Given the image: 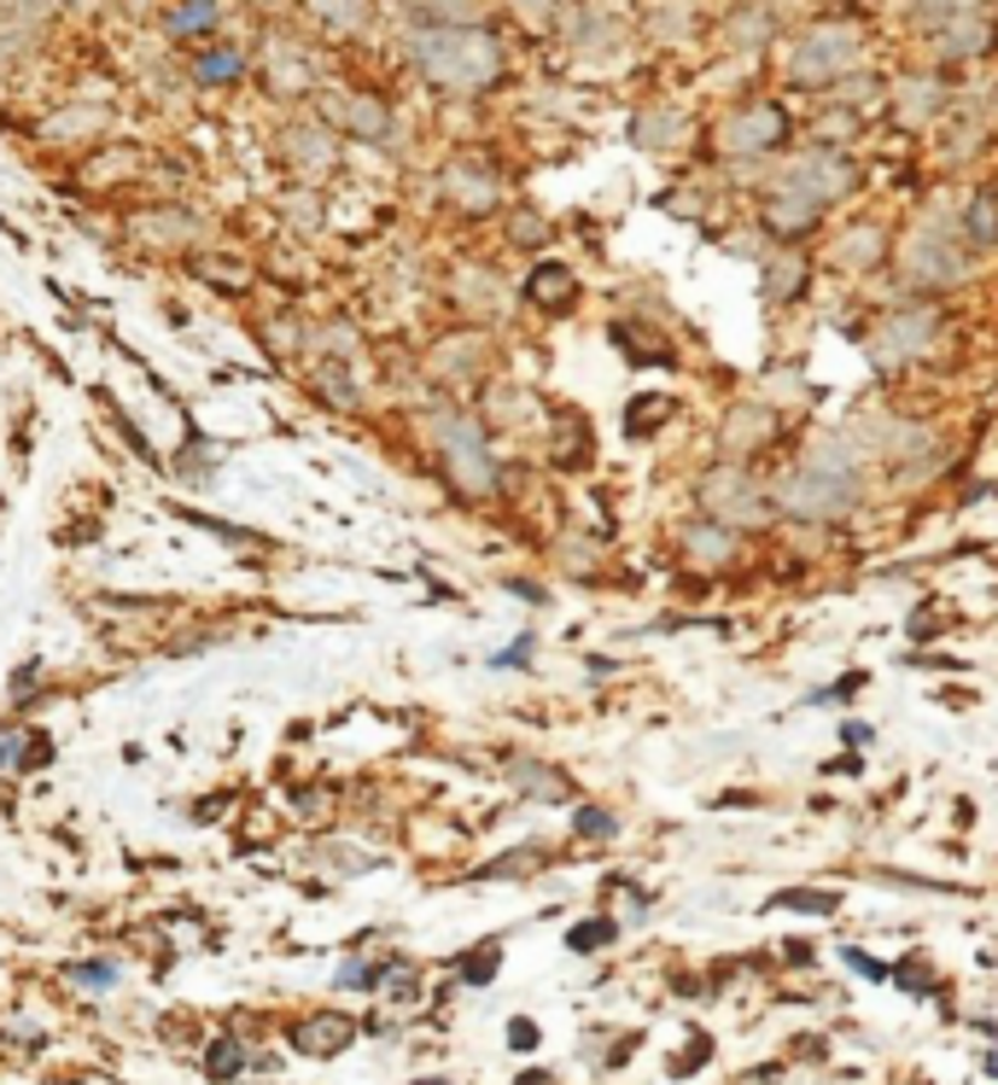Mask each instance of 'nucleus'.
I'll return each instance as SVG.
<instances>
[{
  "mask_svg": "<svg viewBox=\"0 0 998 1085\" xmlns=\"http://www.w3.org/2000/svg\"><path fill=\"white\" fill-rule=\"evenodd\" d=\"M859 497H864L859 456H852L847 444H835V438L811 444L806 456L771 485V502H777V514H788V520H835V514H847Z\"/></svg>",
  "mask_w": 998,
  "mask_h": 1085,
  "instance_id": "nucleus-1",
  "label": "nucleus"
},
{
  "mask_svg": "<svg viewBox=\"0 0 998 1085\" xmlns=\"http://www.w3.org/2000/svg\"><path fill=\"white\" fill-rule=\"evenodd\" d=\"M415 58L433 82H444V88H485V82L502 71V53H497L491 35L485 30H450V24L426 30L415 41Z\"/></svg>",
  "mask_w": 998,
  "mask_h": 1085,
  "instance_id": "nucleus-2",
  "label": "nucleus"
},
{
  "mask_svg": "<svg viewBox=\"0 0 998 1085\" xmlns=\"http://www.w3.org/2000/svg\"><path fill=\"white\" fill-rule=\"evenodd\" d=\"M438 456H444V474H450V485L461 490V497H497V479L502 467L491 456V444H485V426L467 421V415H444L438 421Z\"/></svg>",
  "mask_w": 998,
  "mask_h": 1085,
  "instance_id": "nucleus-3",
  "label": "nucleus"
},
{
  "mask_svg": "<svg viewBox=\"0 0 998 1085\" xmlns=\"http://www.w3.org/2000/svg\"><path fill=\"white\" fill-rule=\"evenodd\" d=\"M701 497V514L719 520V525H765L771 514H777V502H771V490L747 474V467H712V474L696 485Z\"/></svg>",
  "mask_w": 998,
  "mask_h": 1085,
  "instance_id": "nucleus-4",
  "label": "nucleus"
},
{
  "mask_svg": "<svg viewBox=\"0 0 998 1085\" xmlns=\"http://www.w3.org/2000/svg\"><path fill=\"white\" fill-rule=\"evenodd\" d=\"M852 58H859V35L852 30H811L800 41V53H794V76L800 82H835L852 71Z\"/></svg>",
  "mask_w": 998,
  "mask_h": 1085,
  "instance_id": "nucleus-5",
  "label": "nucleus"
},
{
  "mask_svg": "<svg viewBox=\"0 0 998 1085\" xmlns=\"http://www.w3.org/2000/svg\"><path fill=\"white\" fill-rule=\"evenodd\" d=\"M905 275H911L916 286H952V280H964L969 269H964V252H957L946 234L916 228V234L905 240Z\"/></svg>",
  "mask_w": 998,
  "mask_h": 1085,
  "instance_id": "nucleus-6",
  "label": "nucleus"
},
{
  "mask_svg": "<svg viewBox=\"0 0 998 1085\" xmlns=\"http://www.w3.org/2000/svg\"><path fill=\"white\" fill-rule=\"evenodd\" d=\"M934 327H941V316L934 310H893L882 321V333H875V362H911L928 351Z\"/></svg>",
  "mask_w": 998,
  "mask_h": 1085,
  "instance_id": "nucleus-7",
  "label": "nucleus"
},
{
  "mask_svg": "<svg viewBox=\"0 0 998 1085\" xmlns=\"http://www.w3.org/2000/svg\"><path fill=\"white\" fill-rule=\"evenodd\" d=\"M783 188L788 193H800V199H811V204H835L847 188H852V170L841 158H829V152H811V158H800L794 170L783 175Z\"/></svg>",
  "mask_w": 998,
  "mask_h": 1085,
  "instance_id": "nucleus-8",
  "label": "nucleus"
},
{
  "mask_svg": "<svg viewBox=\"0 0 998 1085\" xmlns=\"http://www.w3.org/2000/svg\"><path fill=\"white\" fill-rule=\"evenodd\" d=\"M771 438H777V415H771V403H736L719 426V449L724 456H753V449H765Z\"/></svg>",
  "mask_w": 998,
  "mask_h": 1085,
  "instance_id": "nucleus-9",
  "label": "nucleus"
},
{
  "mask_svg": "<svg viewBox=\"0 0 998 1085\" xmlns=\"http://www.w3.org/2000/svg\"><path fill=\"white\" fill-rule=\"evenodd\" d=\"M719 140H724V152L753 158V152H765V147H777V140H783V111L777 106H747L742 117L724 123Z\"/></svg>",
  "mask_w": 998,
  "mask_h": 1085,
  "instance_id": "nucleus-10",
  "label": "nucleus"
},
{
  "mask_svg": "<svg viewBox=\"0 0 998 1085\" xmlns=\"http://www.w3.org/2000/svg\"><path fill=\"white\" fill-rule=\"evenodd\" d=\"M351 1039H357L351 1015H310V1021H298V1028H293V1051L298 1056H339Z\"/></svg>",
  "mask_w": 998,
  "mask_h": 1085,
  "instance_id": "nucleus-11",
  "label": "nucleus"
},
{
  "mask_svg": "<svg viewBox=\"0 0 998 1085\" xmlns=\"http://www.w3.org/2000/svg\"><path fill=\"white\" fill-rule=\"evenodd\" d=\"M683 555H689V561H701V566H730V561L742 555L736 525H719V520H696V525H683Z\"/></svg>",
  "mask_w": 998,
  "mask_h": 1085,
  "instance_id": "nucleus-12",
  "label": "nucleus"
},
{
  "mask_svg": "<svg viewBox=\"0 0 998 1085\" xmlns=\"http://www.w3.org/2000/svg\"><path fill=\"white\" fill-rule=\"evenodd\" d=\"M525 298H532L538 310L561 316L566 304L578 298V275L566 269V263H538V269H532V280H525Z\"/></svg>",
  "mask_w": 998,
  "mask_h": 1085,
  "instance_id": "nucleus-13",
  "label": "nucleus"
},
{
  "mask_svg": "<svg viewBox=\"0 0 998 1085\" xmlns=\"http://www.w3.org/2000/svg\"><path fill=\"white\" fill-rule=\"evenodd\" d=\"M818 211H824V204H811V199H800V193L777 188V193L765 199V228L783 234V240H800L811 222H818Z\"/></svg>",
  "mask_w": 998,
  "mask_h": 1085,
  "instance_id": "nucleus-14",
  "label": "nucleus"
},
{
  "mask_svg": "<svg viewBox=\"0 0 998 1085\" xmlns=\"http://www.w3.org/2000/svg\"><path fill=\"white\" fill-rule=\"evenodd\" d=\"M614 344L625 351V362H643V368H671V362H678V357H671V344L660 333H648V327H637V321H619Z\"/></svg>",
  "mask_w": 998,
  "mask_h": 1085,
  "instance_id": "nucleus-15",
  "label": "nucleus"
},
{
  "mask_svg": "<svg viewBox=\"0 0 998 1085\" xmlns=\"http://www.w3.org/2000/svg\"><path fill=\"white\" fill-rule=\"evenodd\" d=\"M590 421L578 408H555V461L561 467H590Z\"/></svg>",
  "mask_w": 998,
  "mask_h": 1085,
  "instance_id": "nucleus-16",
  "label": "nucleus"
},
{
  "mask_svg": "<svg viewBox=\"0 0 998 1085\" xmlns=\"http://www.w3.org/2000/svg\"><path fill=\"white\" fill-rule=\"evenodd\" d=\"M514 788L532 794V800H549V806H555V800H573V783H566L555 765H532V759L514 765Z\"/></svg>",
  "mask_w": 998,
  "mask_h": 1085,
  "instance_id": "nucleus-17",
  "label": "nucleus"
},
{
  "mask_svg": "<svg viewBox=\"0 0 998 1085\" xmlns=\"http://www.w3.org/2000/svg\"><path fill=\"white\" fill-rule=\"evenodd\" d=\"M666 421H671V397L660 392H637L625 403V438H655Z\"/></svg>",
  "mask_w": 998,
  "mask_h": 1085,
  "instance_id": "nucleus-18",
  "label": "nucleus"
},
{
  "mask_svg": "<svg viewBox=\"0 0 998 1085\" xmlns=\"http://www.w3.org/2000/svg\"><path fill=\"white\" fill-rule=\"evenodd\" d=\"M800 286H806V263L800 257L765 263V298L771 304H794V298H800Z\"/></svg>",
  "mask_w": 998,
  "mask_h": 1085,
  "instance_id": "nucleus-19",
  "label": "nucleus"
},
{
  "mask_svg": "<svg viewBox=\"0 0 998 1085\" xmlns=\"http://www.w3.org/2000/svg\"><path fill=\"white\" fill-rule=\"evenodd\" d=\"M835 905H841V893H806V887H788V893H777L765 911H811V916H829Z\"/></svg>",
  "mask_w": 998,
  "mask_h": 1085,
  "instance_id": "nucleus-20",
  "label": "nucleus"
},
{
  "mask_svg": "<svg viewBox=\"0 0 998 1085\" xmlns=\"http://www.w3.org/2000/svg\"><path fill=\"white\" fill-rule=\"evenodd\" d=\"M969 234H975V245H992L998 240V199L992 193H975V204H969Z\"/></svg>",
  "mask_w": 998,
  "mask_h": 1085,
  "instance_id": "nucleus-21",
  "label": "nucleus"
},
{
  "mask_svg": "<svg viewBox=\"0 0 998 1085\" xmlns=\"http://www.w3.org/2000/svg\"><path fill=\"white\" fill-rule=\"evenodd\" d=\"M497 964H502V946L491 939V946H479V951H467V957H461V980L485 987V980H497Z\"/></svg>",
  "mask_w": 998,
  "mask_h": 1085,
  "instance_id": "nucleus-22",
  "label": "nucleus"
},
{
  "mask_svg": "<svg viewBox=\"0 0 998 1085\" xmlns=\"http://www.w3.org/2000/svg\"><path fill=\"white\" fill-rule=\"evenodd\" d=\"M614 934H619V923H607V916H602V923H578L573 934H566V946H573V951H602V946H614Z\"/></svg>",
  "mask_w": 998,
  "mask_h": 1085,
  "instance_id": "nucleus-23",
  "label": "nucleus"
},
{
  "mask_svg": "<svg viewBox=\"0 0 998 1085\" xmlns=\"http://www.w3.org/2000/svg\"><path fill=\"white\" fill-rule=\"evenodd\" d=\"M240 1068H246V1051H240L234 1039H216V1045H211V1062H205V1074H211V1079H234Z\"/></svg>",
  "mask_w": 998,
  "mask_h": 1085,
  "instance_id": "nucleus-24",
  "label": "nucleus"
},
{
  "mask_svg": "<svg viewBox=\"0 0 998 1085\" xmlns=\"http://www.w3.org/2000/svg\"><path fill=\"white\" fill-rule=\"evenodd\" d=\"M573 829L584 834V841H614V834H619V823H614V817H607L602 806H578Z\"/></svg>",
  "mask_w": 998,
  "mask_h": 1085,
  "instance_id": "nucleus-25",
  "label": "nucleus"
},
{
  "mask_svg": "<svg viewBox=\"0 0 998 1085\" xmlns=\"http://www.w3.org/2000/svg\"><path fill=\"white\" fill-rule=\"evenodd\" d=\"M211 18H216V0H188V7H176L170 24H176L181 35H199V30L211 24Z\"/></svg>",
  "mask_w": 998,
  "mask_h": 1085,
  "instance_id": "nucleus-26",
  "label": "nucleus"
},
{
  "mask_svg": "<svg viewBox=\"0 0 998 1085\" xmlns=\"http://www.w3.org/2000/svg\"><path fill=\"white\" fill-rule=\"evenodd\" d=\"M870 678H864V671H847V678H835L829 689H818V694H811V706H835V701H852V694H859Z\"/></svg>",
  "mask_w": 998,
  "mask_h": 1085,
  "instance_id": "nucleus-27",
  "label": "nucleus"
},
{
  "mask_svg": "<svg viewBox=\"0 0 998 1085\" xmlns=\"http://www.w3.org/2000/svg\"><path fill=\"white\" fill-rule=\"evenodd\" d=\"M707 1051H712V1039H707V1033H696V1039H689V1051H683L678 1062H666V1074H678V1079H683V1074H696L701 1062H707Z\"/></svg>",
  "mask_w": 998,
  "mask_h": 1085,
  "instance_id": "nucleus-28",
  "label": "nucleus"
},
{
  "mask_svg": "<svg viewBox=\"0 0 998 1085\" xmlns=\"http://www.w3.org/2000/svg\"><path fill=\"white\" fill-rule=\"evenodd\" d=\"M234 71H240V58H234V53H211L205 65H199V76H205V82H229Z\"/></svg>",
  "mask_w": 998,
  "mask_h": 1085,
  "instance_id": "nucleus-29",
  "label": "nucleus"
},
{
  "mask_svg": "<svg viewBox=\"0 0 998 1085\" xmlns=\"http://www.w3.org/2000/svg\"><path fill=\"white\" fill-rule=\"evenodd\" d=\"M508 1045H514V1051H538V1028H532V1021H508Z\"/></svg>",
  "mask_w": 998,
  "mask_h": 1085,
  "instance_id": "nucleus-30",
  "label": "nucleus"
},
{
  "mask_svg": "<svg viewBox=\"0 0 998 1085\" xmlns=\"http://www.w3.org/2000/svg\"><path fill=\"white\" fill-rule=\"evenodd\" d=\"M847 964H852V969H859V975H870V980H888V969H882V964H875V957H870V951H859V946H852V951H847Z\"/></svg>",
  "mask_w": 998,
  "mask_h": 1085,
  "instance_id": "nucleus-31",
  "label": "nucleus"
},
{
  "mask_svg": "<svg viewBox=\"0 0 998 1085\" xmlns=\"http://www.w3.org/2000/svg\"><path fill=\"white\" fill-rule=\"evenodd\" d=\"M841 742H847V747H870V742H875V730H870V724H859V719H847V724H841Z\"/></svg>",
  "mask_w": 998,
  "mask_h": 1085,
  "instance_id": "nucleus-32",
  "label": "nucleus"
},
{
  "mask_svg": "<svg viewBox=\"0 0 998 1085\" xmlns=\"http://www.w3.org/2000/svg\"><path fill=\"white\" fill-rule=\"evenodd\" d=\"M525 660H532V637H520L514 648H502V653H497L491 666H525Z\"/></svg>",
  "mask_w": 998,
  "mask_h": 1085,
  "instance_id": "nucleus-33",
  "label": "nucleus"
},
{
  "mask_svg": "<svg viewBox=\"0 0 998 1085\" xmlns=\"http://www.w3.org/2000/svg\"><path fill=\"white\" fill-rule=\"evenodd\" d=\"M18 759H24V742H18V735H0V770H18Z\"/></svg>",
  "mask_w": 998,
  "mask_h": 1085,
  "instance_id": "nucleus-34",
  "label": "nucleus"
},
{
  "mask_svg": "<svg viewBox=\"0 0 998 1085\" xmlns=\"http://www.w3.org/2000/svg\"><path fill=\"white\" fill-rule=\"evenodd\" d=\"M76 980H83V987H112V969H99V964L88 969V964H83V969H76Z\"/></svg>",
  "mask_w": 998,
  "mask_h": 1085,
  "instance_id": "nucleus-35",
  "label": "nucleus"
},
{
  "mask_svg": "<svg viewBox=\"0 0 998 1085\" xmlns=\"http://www.w3.org/2000/svg\"><path fill=\"white\" fill-rule=\"evenodd\" d=\"M421 1085H444V1079H421Z\"/></svg>",
  "mask_w": 998,
  "mask_h": 1085,
  "instance_id": "nucleus-36",
  "label": "nucleus"
}]
</instances>
